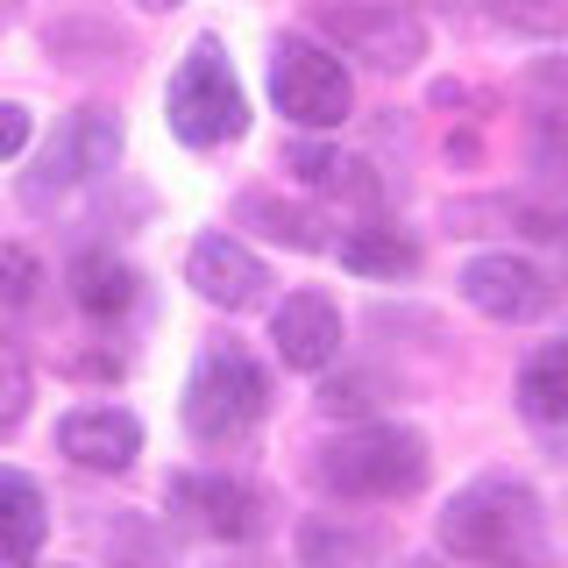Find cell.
<instances>
[{
  "label": "cell",
  "mask_w": 568,
  "mask_h": 568,
  "mask_svg": "<svg viewBox=\"0 0 568 568\" xmlns=\"http://www.w3.org/2000/svg\"><path fill=\"white\" fill-rule=\"evenodd\" d=\"M540 497L519 476H476L440 505V547L469 568H519L540 555Z\"/></svg>",
  "instance_id": "obj_1"
},
{
  "label": "cell",
  "mask_w": 568,
  "mask_h": 568,
  "mask_svg": "<svg viewBox=\"0 0 568 568\" xmlns=\"http://www.w3.org/2000/svg\"><path fill=\"white\" fill-rule=\"evenodd\" d=\"M313 476L327 497L342 505H398L426 484V440L413 426H384V419H363L348 434L320 440L313 455Z\"/></svg>",
  "instance_id": "obj_2"
},
{
  "label": "cell",
  "mask_w": 568,
  "mask_h": 568,
  "mask_svg": "<svg viewBox=\"0 0 568 568\" xmlns=\"http://www.w3.org/2000/svg\"><path fill=\"white\" fill-rule=\"evenodd\" d=\"M185 434L206 440V448H227V440L256 434L263 413H271V377H263V363L235 342H206L200 363H192L185 377Z\"/></svg>",
  "instance_id": "obj_3"
},
{
  "label": "cell",
  "mask_w": 568,
  "mask_h": 568,
  "mask_svg": "<svg viewBox=\"0 0 568 568\" xmlns=\"http://www.w3.org/2000/svg\"><path fill=\"white\" fill-rule=\"evenodd\" d=\"M164 114H171V135L185 150H221V142H235L248 129V93H242L235 64H227V50L213 36H200L185 50V64L171 71Z\"/></svg>",
  "instance_id": "obj_4"
},
{
  "label": "cell",
  "mask_w": 568,
  "mask_h": 568,
  "mask_svg": "<svg viewBox=\"0 0 568 568\" xmlns=\"http://www.w3.org/2000/svg\"><path fill=\"white\" fill-rule=\"evenodd\" d=\"M271 100L292 129H342L348 106H355V85H348V64L334 58L327 43H313V36H277Z\"/></svg>",
  "instance_id": "obj_5"
},
{
  "label": "cell",
  "mask_w": 568,
  "mask_h": 568,
  "mask_svg": "<svg viewBox=\"0 0 568 568\" xmlns=\"http://www.w3.org/2000/svg\"><path fill=\"white\" fill-rule=\"evenodd\" d=\"M114 156H121V121H114V106H71L58 129H50V142L36 150V164L22 171V200H29V206H58L71 185L114 171Z\"/></svg>",
  "instance_id": "obj_6"
},
{
  "label": "cell",
  "mask_w": 568,
  "mask_h": 568,
  "mask_svg": "<svg viewBox=\"0 0 568 568\" xmlns=\"http://www.w3.org/2000/svg\"><path fill=\"white\" fill-rule=\"evenodd\" d=\"M313 22L369 71H413L426 58V22L405 0H313Z\"/></svg>",
  "instance_id": "obj_7"
},
{
  "label": "cell",
  "mask_w": 568,
  "mask_h": 568,
  "mask_svg": "<svg viewBox=\"0 0 568 568\" xmlns=\"http://www.w3.org/2000/svg\"><path fill=\"white\" fill-rule=\"evenodd\" d=\"M462 298H469L484 320H505V327H519V320H540L555 306V277L540 271L532 256H511V248H490V256H469L462 263Z\"/></svg>",
  "instance_id": "obj_8"
},
{
  "label": "cell",
  "mask_w": 568,
  "mask_h": 568,
  "mask_svg": "<svg viewBox=\"0 0 568 568\" xmlns=\"http://www.w3.org/2000/svg\"><path fill=\"white\" fill-rule=\"evenodd\" d=\"M171 511H178V519H192L200 532H213V540H256L263 519H271L263 490L242 484V476H221V469L171 476Z\"/></svg>",
  "instance_id": "obj_9"
},
{
  "label": "cell",
  "mask_w": 568,
  "mask_h": 568,
  "mask_svg": "<svg viewBox=\"0 0 568 568\" xmlns=\"http://www.w3.org/2000/svg\"><path fill=\"white\" fill-rule=\"evenodd\" d=\"M185 284L206 298V306L221 313H248L271 298V271H263V256H248L235 235H200L185 248Z\"/></svg>",
  "instance_id": "obj_10"
},
{
  "label": "cell",
  "mask_w": 568,
  "mask_h": 568,
  "mask_svg": "<svg viewBox=\"0 0 568 568\" xmlns=\"http://www.w3.org/2000/svg\"><path fill=\"white\" fill-rule=\"evenodd\" d=\"M58 448L64 462H79L93 476H121L142 455V419L121 413V405H79V413L58 419Z\"/></svg>",
  "instance_id": "obj_11"
},
{
  "label": "cell",
  "mask_w": 568,
  "mask_h": 568,
  "mask_svg": "<svg viewBox=\"0 0 568 568\" xmlns=\"http://www.w3.org/2000/svg\"><path fill=\"white\" fill-rule=\"evenodd\" d=\"M271 342L298 377H320V369H334V355H342V313L320 292H292V298H277V313H271Z\"/></svg>",
  "instance_id": "obj_12"
},
{
  "label": "cell",
  "mask_w": 568,
  "mask_h": 568,
  "mask_svg": "<svg viewBox=\"0 0 568 568\" xmlns=\"http://www.w3.org/2000/svg\"><path fill=\"white\" fill-rule=\"evenodd\" d=\"M50 540V505L29 469H0V568H36Z\"/></svg>",
  "instance_id": "obj_13"
},
{
  "label": "cell",
  "mask_w": 568,
  "mask_h": 568,
  "mask_svg": "<svg viewBox=\"0 0 568 568\" xmlns=\"http://www.w3.org/2000/svg\"><path fill=\"white\" fill-rule=\"evenodd\" d=\"M334 256H342V271L377 277V284H398V277L419 271V242L405 235V227H390V221H355V235L334 242Z\"/></svg>",
  "instance_id": "obj_14"
},
{
  "label": "cell",
  "mask_w": 568,
  "mask_h": 568,
  "mask_svg": "<svg viewBox=\"0 0 568 568\" xmlns=\"http://www.w3.org/2000/svg\"><path fill=\"white\" fill-rule=\"evenodd\" d=\"M135 271L114 256V248H85V256H71V298H79V313L93 320H121L135 306Z\"/></svg>",
  "instance_id": "obj_15"
},
{
  "label": "cell",
  "mask_w": 568,
  "mask_h": 568,
  "mask_svg": "<svg viewBox=\"0 0 568 568\" xmlns=\"http://www.w3.org/2000/svg\"><path fill=\"white\" fill-rule=\"evenodd\" d=\"M519 413L532 426H568V334L540 342L519 363Z\"/></svg>",
  "instance_id": "obj_16"
},
{
  "label": "cell",
  "mask_w": 568,
  "mask_h": 568,
  "mask_svg": "<svg viewBox=\"0 0 568 568\" xmlns=\"http://www.w3.org/2000/svg\"><path fill=\"white\" fill-rule=\"evenodd\" d=\"M242 221H263V235L271 242H292V248H327V227H320V213L306 206H284L271 192H248L242 200Z\"/></svg>",
  "instance_id": "obj_17"
},
{
  "label": "cell",
  "mask_w": 568,
  "mask_h": 568,
  "mask_svg": "<svg viewBox=\"0 0 568 568\" xmlns=\"http://www.w3.org/2000/svg\"><path fill=\"white\" fill-rule=\"evenodd\" d=\"M29 398H36L29 355H22V342H14L8 327H0V434H14V426L29 419Z\"/></svg>",
  "instance_id": "obj_18"
},
{
  "label": "cell",
  "mask_w": 568,
  "mask_h": 568,
  "mask_svg": "<svg viewBox=\"0 0 568 568\" xmlns=\"http://www.w3.org/2000/svg\"><path fill=\"white\" fill-rule=\"evenodd\" d=\"M377 532H327V526H306L298 532V555H306V568H355L363 555H377Z\"/></svg>",
  "instance_id": "obj_19"
},
{
  "label": "cell",
  "mask_w": 568,
  "mask_h": 568,
  "mask_svg": "<svg viewBox=\"0 0 568 568\" xmlns=\"http://www.w3.org/2000/svg\"><path fill=\"white\" fill-rule=\"evenodd\" d=\"M36 292H43V263H36L29 242H0V306L22 313L36 306Z\"/></svg>",
  "instance_id": "obj_20"
},
{
  "label": "cell",
  "mask_w": 568,
  "mask_h": 568,
  "mask_svg": "<svg viewBox=\"0 0 568 568\" xmlns=\"http://www.w3.org/2000/svg\"><path fill=\"white\" fill-rule=\"evenodd\" d=\"M511 36H568V0H490Z\"/></svg>",
  "instance_id": "obj_21"
},
{
  "label": "cell",
  "mask_w": 568,
  "mask_h": 568,
  "mask_svg": "<svg viewBox=\"0 0 568 568\" xmlns=\"http://www.w3.org/2000/svg\"><path fill=\"white\" fill-rule=\"evenodd\" d=\"M284 164L306 178V185L327 192V185H334V171H342V156H334V150H320V142H292V150H284Z\"/></svg>",
  "instance_id": "obj_22"
},
{
  "label": "cell",
  "mask_w": 568,
  "mask_h": 568,
  "mask_svg": "<svg viewBox=\"0 0 568 568\" xmlns=\"http://www.w3.org/2000/svg\"><path fill=\"white\" fill-rule=\"evenodd\" d=\"M320 405H327L334 419H348V413H369L377 398H369V377H334L327 390H320Z\"/></svg>",
  "instance_id": "obj_23"
},
{
  "label": "cell",
  "mask_w": 568,
  "mask_h": 568,
  "mask_svg": "<svg viewBox=\"0 0 568 568\" xmlns=\"http://www.w3.org/2000/svg\"><path fill=\"white\" fill-rule=\"evenodd\" d=\"M29 135H36V121H29V106H14V100H0V156H22V150H29Z\"/></svg>",
  "instance_id": "obj_24"
},
{
  "label": "cell",
  "mask_w": 568,
  "mask_h": 568,
  "mask_svg": "<svg viewBox=\"0 0 568 568\" xmlns=\"http://www.w3.org/2000/svg\"><path fill=\"white\" fill-rule=\"evenodd\" d=\"M135 8H156V14H164V8H178V0H135Z\"/></svg>",
  "instance_id": "obj_25"
},
{
  "label": "cell",
  "mask_w": 568,
  "mask_h": 568,
  "mask_svg": "<svg viewBox=\"0 0 568 568\" xmlns=\"http://www.w3.org/2000/svg\"><path fill=\"white\" fill-rule=\"evenodd\" d=\"M242 568H263V561H242Z\"/></svg>",
  "instance_id": "obj_26"
}]
</instances>
